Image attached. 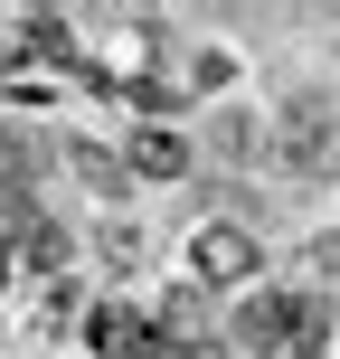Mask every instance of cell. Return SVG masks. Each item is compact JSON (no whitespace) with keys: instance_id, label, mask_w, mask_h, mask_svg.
I'll return each mask as SVG.
<instances>
[{"instance_id":"obj_1","label":"cell","mask_w":340,"mask_h":359,"mask_svg":"<svg viewBox=\"0 0 340 359\" xmlns=\"http://www.w3.org/2000/svg\"><path fill=\"white\" fill-rule=\"evenodd\" d=\"M189 161H198V142L170 133V123H132V142H123V170L132 180H179Z\"/></svg>"},{"instance_id":"obj_2","label":"cell","mask_w":340,"mask_h":359,"mask_svg":"<svg viewBox=\"0 0 340 359\" xmlns=\"http://www.w3.org/2000/svg\"><path fill=\"white\" fill-rule=\"evenodd\" d=\"M198 274H217V284H236V274H255V246H246V236H236V227H208V236H198Z\"/></svg>"},{"instance_id":"obj_3","label":"cell","mask_w":340,"mask_h":359,"mask_svg":"<svg viewBox=\"0 0 340 359\" xmlns=\"http://www.w3.org/2000/svg\"><path fill=\"white\" fill-rule=\"evenodd\" d=\"M161 359H227V350H161Z\"/></svg>"}]
</instances>
